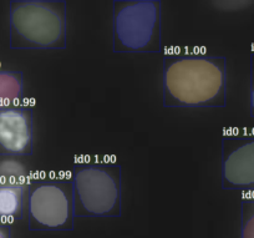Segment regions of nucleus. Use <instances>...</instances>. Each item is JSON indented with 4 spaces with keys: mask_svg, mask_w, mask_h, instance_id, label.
<instances>
[{
    "mask_svg": "<svg viewBox=\"0 0 254 238\" xmlns=\"http://www.w3.org/2000/svg\"><path fill=\"white\" fill-rule=\"evenodd\" d=\"M224 56L171 50L163 53V106L207 109L226 106Z\"/></svg>",
    "mask_w": 254,
    "mask_h": 238,
    "instance_id": "f257e3e1",
    "label": "nucleus"
},
{
    "mask_svg": "<svg viewBox=\"0 0 254 238\" xmlns=\"http://www.w3.org/2000/svg\"><path fill=\"white\" fill-rule=\"evenodd\" d=\"M66 1L11 0L9 44L14 50H63L66 48Z\"/></svg>",
    "mask_w": 254,
    "mask_h": 238,
    "instance_id": "f03ea898",
    "label": "nucleus"
},
{
    "mask_svg": "<svg viewBox=\"0 0 254 238\" xmlns=\"http://www.w3.org/2000/svg\"><path fill=\"white\" fill-rule=\"evenodd\" d=\"M121 166L114 161H80L72 167L75 217H120Z\"/></svg>",
    "mask_w": 254,
    "mask_h": 238,
    "instance_id": "7ed1b4c3",
    "label": "nucleus"
},
{
    "mask_svg": "<svg viewBox=\"0 0 254 238\" xmlns=\"http://www.w3.org/2000/svg\"><path fill=\"white\" fill-rule=\"evenodd\" d=\"M160 0H115L112 48L115 53H160L162 23Z\"/></svg>",
    "mask_w": 254,
    "mask_h": 238,
    "instance_id": "20e7f679",
    "label": "nucleus"
},
{
    "mask_svg": "<svg viewBox=\"0 0 254 238\" xmlns=\"http://www.w3.org/2000/svg\"><path fill=\"white\" fill-rule=\"evenodd\" d=\"M26 207L30 231H72L76 217L71 178L31 180Z\"/></svg>",
    "mask_w": 254,
    "mask_h": 238,
    "instance_id": "39448f33",
    "label": "nucleus"
},
{
    "mask_svg": "<svg viewBox=\"0 0 254 238\" xmlns=\"http://www.w3.org/2000/svg\"><path fill=\"white\" fill-rule=\"evenodd\" d=\"M223 190L254 191V135H229L222 140Z\"/></svg>",
    "mask_w": 254,
    "mask_h": 238,
    "instance_id": "423d86ee",
    "label": "nucleus"
},
{
    "mask_svg": "<svg viewBox=\"0 0 254 238\" xmlns=\"http://www.w3.org/2000/svg\"><path fill=\"white\" fill-rule=\"evenodd\" d=\"M33 111L21 104L0 110V156L33 154Z\"/></svg>",
    "mask_w": 254,
    "mask_h": 238,
    "instance_id": "0eeeda50",
    "label": "nucleus"
},
{
    "mask_svg": "<svg viewBox=\"0 0 254 238\" xmlns=\"http://www.w3.org/2000/svg\"><path fill=\"white\" fill-rule=\"evenodd\" d=\"M30 181L21 163L13 160L0 162V222L23 218Z\"/></svg>",
    "mask_w": 254,
    "mask_h": 238,
    "instance_id": "6e6552de",
    "label": "nucleus"
},
{
    "mask_svg": "<svg viewBox=\"0 0 254 238\" xmlns=\"http://www.w3.org/2000/svg\"><path fill=\"white\" fill-rule=\"evenodd\" d=\"M21 95H23L21 73L0 70V110L18 104Z\"/></svg>",
    "mask_w": 254,
    "mask_h": 238,
    "instance_id": "1a4fd4ad",
    "label": "nucleus"
},
{
    "mask_svg": "<svg viewBox=\"0 0 254 238\" xmlns=\"http://www.w3.org/2000/svg\"><path fill=\"white\" fill-rule=\"evenodd\" d=\"M241 238H254V200L248 197L242 201Z\"/></svg>",
    "mask_w": 254,
    "mask_h": 238,
    "instance_id": "9d476101",
    "label": "nucleus"
},
{
    "mask_svg": "<svg viewBox=\"0 0 254 238\" xmlns=\"http://www.w3.org/2000/svg\"><path fill=\"white\" fill-rule=\"evenodd\" d=\"M251 90H249V110L251 116L254 117V50L251 53Z\"/></svg>",
    "mask_w": 254,
    "mask_h": 238,
    "instance_id": "9b49d317",
    "label": "nucleus"
},
{
    "mask_svg": "<svg viewBox=\"0 0 254 238\" xmlns=\"http://www.w3.org/2000/svg\"><path fill=\"white\" fill-rule=\"evenodd\" d=\"M0 238H11V231L9 223L0 222Z\"/></svg>",
    "mask_w": 254,
    "mask_h": 238,
    "instance_id": "f8f14e48",
    "label": "nucleus"
},
{
    "mask_svg": "<svg viewBox=\"0 0 254 238\" xmlns=\"http://www.w3.org/2000/svg\"><path fill=\"white\" fill-rule=\"evenodd\" d=\"M251 198H253V200H254V191H253V195L251 196Z\"/></svg>",
    "mask_w": 254,
    "mask_h": 238,
    "instance_id": "ddd939ff",
    "label": "nucleus"
}]
</instances>
